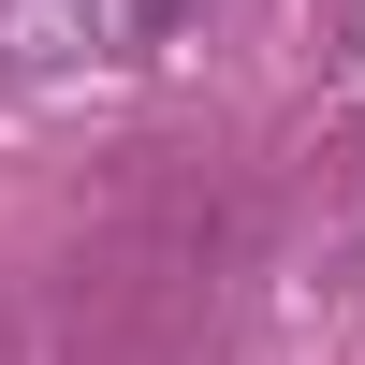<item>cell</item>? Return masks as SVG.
Returning a JSON list of instances; mask_svg holds the SVG:
<instances>
[{"mask_svg":"<svg viewBox=\"0 0 365 365\" xmlns=\"http://www.w3.org/2000/svg\"><path fill=\"white\" fill-rule=\"evenodd\" d=\"M190 0H0V73H103V58L161 44Z\"/></svg>","mask_w":365,"mask_h":365,"instance_id":"obj_1","label":"cell"}]
</instances>
